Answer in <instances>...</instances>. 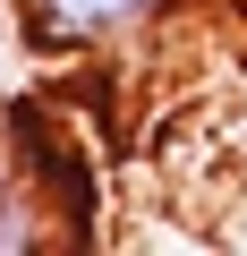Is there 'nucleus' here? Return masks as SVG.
<instances>
[{
  "mask_svg": "<svg viewBox=\"0 0 247 256\" xmlns=\"http://www.w3.org/2000/svg\"><path fill=\"white\" fill-rule=\"evenodd\" d=\"M34 9L60 26V34H77V43H94V34H119V26H137L154 0H34Z\"/></svg>",
  "mask_w": 247,
  "mask_h": 256,
  "instance_id": "obj_1",
  "label": "nucleus"
}]
</instances>
